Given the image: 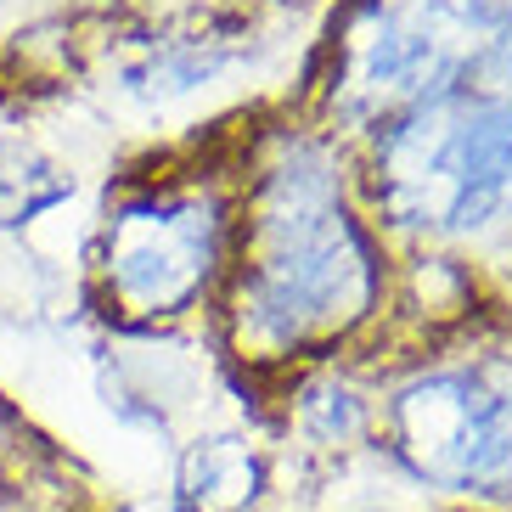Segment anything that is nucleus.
Segmentation results:
<instances>
[{"label": "nucleus", "mask_w": 512, "mask_h": 512, "mask_svg": "<svg viewBox=\"0 0 512 512\" xmlns=\"http://www.w3.org/2000/svg\"><path fill=\"white\" fill-rule=\"evenodd\" d=\"M383 259L316 147L254 181L231 254V327L248 361L316 355L372 316Z\"/></svg>", "instance_id": "1"}, {"label": "nucleus", "mask_w": 512, "mask_h": 512, "mask_svg": "<svg viewBox=\"0 0 512 512\" xmlns=\"http://www.w3.org/2000/svg\"><path fill=\"white\" fill-rule=\"evenodd\" d=\"M372 197L389 226L451 242L512 220V96H439L377 124Z\"/></svg>", "instance_id": "2"}, {"label": "nucleus", "mask_w": 512, "mask_h": 512, "mask_svg": "<svg viewBox=\"0 0 512 512\" xmlns=\"http://www.w3.org/2000/svg\"><path fill=\"white\" fill-rule=\"evenodd\" d=\"M349 91L383 119L439 96H512V0H377L349 34Z\"/></svg>", "instance_id": "3"}, {"label": "nucleus", "mask_w": 512, "mask_h": 512, "mask_svg": "<svg viewBox=\"0 0 512 512\" xmlns=\"http://www.w3.org/2000/svg\"><path fill=\"white\" fill-rule=\"evenodd\" d=\"M383 439L422 484L512 507V366L411 377L383 411Z\"/></svg>", "instance_id": "4"}, {"label": "nucleus", "mask_w": 512, "mask_h": 512, "mask_svg": "<svg viewBox=\"0 0 512 512\" xmlns=\"http://www.w3.org/2000/svg\"><path fill=\"white\" fill-rule=\"evenodd\" d=\"M226 259V220L203 192L147 186L107 220L102 271L130 316H181Z\"/></svg>", "instance_id": "5"}, {"label": "nucleus", "mask_w": 512, "mask_h": 512, "mask_svg": "<svg viewBox=\"0 0 512 512\" xmlns=\"http://www.w3.org/2000/svg\"><path fill=\"white\" fill-rule=\"evenodd\" d=\"M0 512H96L91 484L34 445H0Z\"/></svg>", "instance_id": "6"}, {"label": "nucleus", "mask_w": 512, "mask_h": 512, "mask_svg": "<svg viewBox=\"0 0 512 512\" xmlns=\"http://www.w3.org/2000/svg\"><path fill=\"white\" fill-rule=\"evenodd\" d=\"M74 192V175H62L40 147L6 141L0 147V226H29Z\"/></svg>", "instance_id": "7"}]
</instances>
